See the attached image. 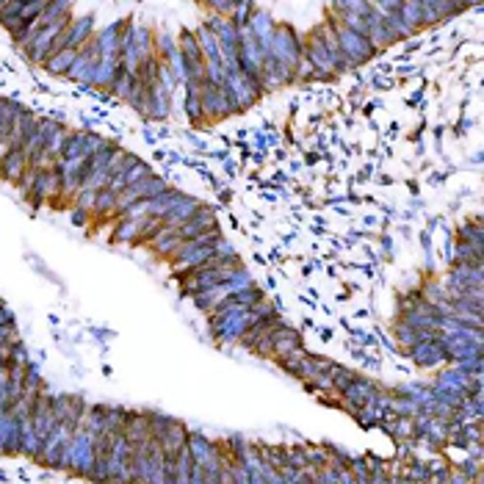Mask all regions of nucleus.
<instances>
[{
    "label": "nucleus",
    "instance_id": "f257e3e1",
    "mask_svg": "<svg viewBox=\"0 0 484 484\" xmlns=\"http://www.w3.org/2000/svg\"><path fill=\"white\" fill-rule=\"evenodd\" d=\"M266 56H271L277 64L285 66L296 75V66L302 64V59H305V33H299L288 23H277Z\"/></svg>",
    "mask_w": 484,
    "mask_h": 484
},
{
    "label": "nucleus",
    "instance_id": "f03ea898",
    "mask_svg": "<svg viewBox=\"0 0 484 484\" xmlns=\"http://www.w3.org/2000/svg\"><path fill=\"white\" fill-rule=\"evenodd\" d=\"M335 36H338L341 56L349 61L352 69L368 64V61H374V59H379V56H382V53H379V50H377L365 36H360V33H355V31H346V28H341L338 23H335Z\"/></svg>",
    "mask_w": 484,
    "mask_h": 484
},
{
    "label": "nucleus",
    "instance_id": "7ed1b4c3",
    "mask_svg": "<svg viewBox=\"0 0 484 484\" xmlns=\"http://www.w3.org/2000/svg\"><path fill=\"white\" fill-rule=\"evenodd\" d=\"M199 100H202V114H205V122H208V125H216V122H222V119H227V117H232L225 86L202 83Z\"/></svg>",
    "mask_w": 484,
    "mask_h": 484
},
{
    "label": "nucleus",
    "instance_id": "20e7f679",
    "mask_svg": "<svg viewBox=\"0 0 484 484\" xmlns=\"http://www.w3.org/2000/svg\"><path fill=\"white\" fill-rule=\"evenodd\" d=\"M465 3H451V0H420V20L423 28H435L440 23H451L459 14H465Z\"/></svg>",
    "mask_w": 484,
    "mask_h": 484
},
{
    "label": "nucleus",
    "instance_id": "39448f33",
    "mask_svg": "<svg viewBox=\"0 0 484 484\" xmlns=\"http://www.w3.org/2000/svg\"><path fill=\"white\" fill-rule=\"evenodd\" d=\"M407 355L413 357L415 365H420V368H435V365H440V362H449V352H446V346H443V335L435 338V341L415 343Z\"/></svg>",
    "mask_w": 484,
    "mask_h": 484
},
{
    "label": "nucleus",
    "instance_id": "423d86ee",
    "mask_svg": "<svg viewBox=\"0 0 484 484\" xmlns=\"http://www.w3.org/2000/svg\"><path fill=\"white\" fill-rule=\"evenodd\" d=\"M95 25H97L95 14L72 17L69 25H66V45H69L72 50H83V47L95 39Z\"/></svg>",
    "mask_w": 484,
    "mask_h": 484
},
{
    "label": "nucleus",
    "instance_id": "0eeeda50",
    "mask_svg": "<svg viewBox=\"0 0 484 484\" xmlns=\"http://www.w3.org/2000/svg\"><path fill=\"white\" fill-rule=\"evenodd\" d=\"M216 227H219V222H216V211H213L211 205H205V202H202V205L194 211L191 219L180 227L177 232L183 235V241H191V238L202 235V232H208V230H216Z\"/></svg>",
    "mask_w": 484,
    "mask_h": 484
},
{
    "label": "nucleus",
    "instance_id": "6e6552de",
    "mask_svg": "<svg viewBox=\"0 0 484 484\" xmlns=\"http://www.w3.org/2000/svg\"><path fill=\"white\" fill-rule=\"evenodd\" d=\"M183 92H186V97H183V114H186L189 125H194V128H208L205 114H202V100H199L202 83L186 81V83H183Z\"/></svg>",
    "mask_w": 484,
    "mask_h": 484
},
{
    "label": "nucleus",
    "instance_id": "1a4fd4ad",
    "mask_svg": "<svg viewBox=\"0 0 484 484\" xmlns=\"http://www.w3.org/2000/svg\"><path fill=\"white\" fill-rule=\"evenodd\" d=\"M150 247V252L155 255V258L161 260H172L175 255H177V249L183 247V235L177 232V230H169V227H163L161 232L147 244Z\"/></svg>",
    "mask_w": 484,
    "mask_h": 484
},
{
    "label": "nucleus",
    "instance_id": "9d476101",
    "mask_svg": "<svg viewBox=\"0 0 484 484\" xmlns=\"http://www.w3.org/2000/svg\"><path fill=\"white\" fill-rule=\"evenodd\" d=\"M186 443H189V432H186V426H183V423H177V420H172V423H169V429L158 437V446H161L163 456H169V459H175L177 454L183 451V449H186Z\"/></svg>",
    "mask_w": 484,
    "mask_h": 484
},
{
    "label": "nucleus",
    "instance_id": "9b49d317",
    "mask_svg": "<svg viewBox=\"0 0 484 484\" xmlns=\"http://www.w3.org/2000/svg\"><path fill=\"white\" fill-rule=\"evenodd\" d=\"M172 86H163V83H153L150 86V117L147 119H155V122H163L169 114H172Z\"/></svg>",
    "mask_w": 484,
    "mask_h": 484
},
{
    "label": "nucleus",
    "instance_id": "f8f14e48",
    "mask_svg": "<svg viewBox=\"0 0 484 484\" xmlns=\"http://www.w3.org/2000/svg\"><path fill=\"white\" fill-rule=\"evenodd\" d=\"M125 23H128V17H122V20L111 23V25H105L100 33H95V42L97 47H100V59L102 56H119V36H122Z\"/></svg>",
    "mask_w": 484,
    "mask_h": 484
},
{
    "label": "nucleus",
    "instance_id": "ddd939ff",
    "mask_svg": "<svg viewBox=\"0 0 484 484\" xmlns=\"http://www.w3.org/2000/svg\"><path fill=\"white\" fill-rule=\"evenodd\" d=\"M28 155L23 153V150H8L6 155H3V169H0V177L6 180V183H20L23 180V175L28 172Z\"/></svg>",
    "mask_w": 484,
    "mask_h": 484
},
{
    "label": "nucleus",
    "instance_id": "4468645a",
    "mask_svg": "<svg viewBox=\"0 0 484 484\" xmlns=\"http://www.w3.org/2000/svg\"><path fill=\"white\" fill-rule=\"evenodd\" d=\"M202 202H199V196H189V194H183V199L163 216V227H169V230H180V227L186 225L189 219L194 216V211L199 208Z\"/></svg>",
    "mask_w": 484,
    "mask_h": 484
},
{
    "label": "nucleus",
    "instance_id": "2eb2a0df",
    "mask_svg": "<svg viewBox=\"0 0 484 484\" xmlns=\"http://www.w3.org/2000/svg\"><path fill=\"white\" fill-rule=\"evenodd\" d=\"M23 105L14 97H0V150H8V136H11V125L20 117Z\"/></svg>",
    "mask_w": 484,
    "mask_h": 484
},
{
    "label": "nucleus",
    "instance_id": "dca6fc26",
    "mask_svg": "<svg viewBox=\"0 0 484 484\" xmlns=\"http://www.w3.org/2000/svg\"><path fill=\"white\" fill-rule=\"evenodd\" d=\"M144 219H117L114 227H111V241L114 244H133V247H138V232H141Z\"/></svg>",
    "mask_w": 484,
    "mask_h": 484
},
{
    "label": "nucleus",
    "instance_id": "f3484780",
    "mask_svg": "<svg viewBox=\"0 0 484 484\" xmlns=\"http://www.w3.org/2000/svg\"><path fill=\"white\" fill-rule=\"evenodd\" d=\"M69 20H72V3L50 0L39 17V25H69Z\"/></svg>",
    "mask_w": 484,
    "mask_h": 484
},
{
    "label": "nucleus",
    "instance_id": "a211bd4d",
    "mask_svg": "<svg viewBox=\"0 0 484 484\" xmlns=\"http://www.w3.org/2000/svg\"><path fill=\"white\" fill-rule=\"evenodd\" d=\"M329 365H332V360H329V357L310 355V352H307V357L299 362V368H296V374H293V377H296V379H302V382H313V379H316L321 371H326Z\"/></svg>",
    "mask_w": 484,
    "mask_h": 484
},
{
    "label": "nucleus",
    "instance_id": "6ab92c4d",
    "mask_svg": "<svg viewBox=\"0 0 484 484\" xmlns=\"http://www.w3.org/2000/svg\"><path fill=\"white\" fill-rule=\"evenodd\" d=\"M194 33H196V42H199L202 59H205L208 64H211V61H222V45H219V39L208 31L205 25H196Z\"/></svg>",
    "mask_w": 484,
    "mask_h": 484
},
{
    "label": "nucleus",
    "instance_id": "aec40b11",
    "mask_svg": "<svg viewBox=\"0 0 484 484\" xmlns=\"http://www.w3.org/2000/svg\"><path fill=\"white\" fill-rule=\"evenodd\" d=\"M456 241H465L471 244L473 249H484V232H482V219L473 216V219H465L462 225L456 227Z\"/></svg>",
    "mask_w": 484,
    "mask_h": 484
},
{
    "label": "nucleus",
    "instance_id": "412c9836",
    "mask_svg": "<svg viewBox=\"0 0 484 484\" xmlns=\"http://www.w3.org/2000/svg\"><path fill=\"white\" fill-rule=\"evenodd\" d=\"M180 199H183V191H177V189H172V186H169V189H166L163 194H158L155 199H150V216H161L163 219V216H166V213H169Z\"/></svg>",
    "mask_w": 484,
    "mask_h": 484
},
{
    "label": "nucleus",
    "instance_id": "4be33fe9",
    "mask_svg": "<svg viewBox=\"0 0 484 484\" xmlns=\"http://www.w3.org/2000/svg\"><path fill=\"white\" fill-rule=\"evenodd\" d=\"M75 59H78V50L66 47V50H61V53L50 56V59H47V64H45V69H47L50 75H59V78H66V72L72 69V64H75Z\"/></svg>",
    "mask_w": 484,
    "mask_h": 484
},
{
    "label": "nucleus",
    "instance_id": "5701e85b",
    "mask_svg": "<svg viewBox=\"0 0 484 484\" xmlns=\"http://www.w3.org/2000/svg\"><path fill=\"white\" fill-rule=\"evenodd\" d=\"M399 17L404 20V25H407L413 33L423 31V20H420V0H401Z\"/></svg>",
    "mask_w": 484,
    "mask_h": 484
},
{
    "label": "nucleus",
    "instance_id": "b1692460",
    "mask_svg": "<svg viewBox=\"0 0 484 484\" xmlns=\"http://www.w3.org/2000/svg\"><path fill=\"white\" fill-rule=\"evenodd\" d=\"M23 3H3L0 6V25L8 33H17L25 23H23V14H20Z\"/></svg>",
    "mask_w": 484,
    "mask_h": 484
},
{
    "label": "nucleus",
    "instance_id": "393cba45",
    "mask_svg": "<svg viewBox=\"0 0 484 484\" xmlns=\"http://www.w3.org/2000/svg\"><path fill=\"white\" fill-rule=\"evenodd\" d=\"M83 144H86V130H69V133H66L61 158H64V161H75V158L83 161Z\"/></svg>",
    "mask_w": 484,
    "mask_h": 484
},
{
    "label": "nucleus",
    "instance_id": "a878e982",
    "mask_svg": "<svg viewBox=\"0 0 484 484\" xmlns=\"http://www.w3.org/2000/svg\"><path fill=\"white\" fill-rule=\"evenodd\" d=\"M136 81H138L136 75H130V72H125V69H122V72L117 75L114 86L108 89V95L114 97V100H122V102H125V100L130 97V92H133V86H136Z\"/></svg>",
    "mask_w": 484,
    "mask_h": 484
},
{
    "label": "nucleus",
    "instance_id": "bb28decb",
    "mask_svg": "<svg viewBox=\"0 0 484 484\" xmlns=\"http://www.w3.org/2000/svg\"><path fill=\"white\" fill-rule=\"evenodd\" d=\"M175 53H177V36H172V33H155V56L161 61H166Z\"/></svg>",
    "mask_w": 484,
    "mask_h": 484
},
{
    "label": "nucleus",
    "instance_id": "cd10ccee",
    "mask_svg": "<svg viewBox=\"0 0 484 484\" xmlns=\"http://www.w3.org/2000/svg\"><path fill=\"white\" fill-rule=\"evenodd\" d=\"M255 3H235V11H232V17H230V23L241 31V28H247L249 25V20H252V14H255Z\"/></svg>",
    "mask_w": 484,
    "mask_h": 484
},
{
    "label": "nucleus",
    "instance_id": "c85d7f7f",
    "mask_svg": "<svg viewBox=\"0 0 484 484\" xmlns=\"http://www.w3.org/2000/svg\"><path fill=\"white\" fill-rule=\"evenodd\" d=\"M161 230H163L161 216H147V219H144V225H141V232H138V244H150Z\"/></svg>",
    "mask_w": 484,
    "mask_h": 484
},
{
    "label": "nucleus",
    "instance_id": "c756f323",
    "mask_svg": "<svg viewBox=\"0 0 484 484\" xmlns=\"http://www.w3.org/2000/svg\"><path fill=\"white\" fill-rule=\"evenodd\" d=\"M45 6H47V0H33V3H23V8H20V14H23V23H25V25L36 23V20L42 17Z\"/></svg>",
    "mask_w": 484,
    "mask_h": 484
},
{
    "label": "nucleus",
    "instance_id": "7c9ffc66",
    "mask_svg": "<svg viewBox=\"0 0 484 484\" xmlns=\"http://www.w3.org/2000/svg\"><path fill=\"white\" fill-rule=\"evenodd\" d=\"M95 199H97V191L92 189H81V191L72 196V205L69 208H81V211H95Z\"/></svg>",
    "mask_w": 484,
    "mask_h": 484
},
{
    "label": "nucleus",
    "instance_id": "2f4dec72",
    "mask_svg": "<svg viewBox=\"0 0 484 484\" xmlns=\"http://www.w3.org/2000/svg\"><path fill=\"white\" fill-rule=\"evenodd\" d=\"M307 357V349L302 346V349H296V352H290L288 357H280L277 360V365L283 368V371H288V374H296V368H299V362Z\"/></svg>",
    "mask_w": 484,
    "mask_h": 484
},
{
    "label": "nucleus",
    "instance_id": "473e14b6",
    "mask_svg": "<svg viewBox=\"0 0 484 484\" xmlns=\"http://www.w3.org/2000/svg\"><path fill=\"white\" fill-rule=\"evenodd\" d=\"M36 177H39V169H33V166H28V172L23 175V180L17 183V189H20V196L23 199H28L33 191V183H36Z\"/></svg>",
    "mask_w": 484,
    "mask_h": 484
},
{
    "label": "nucleus",
    "instance_id": "72a5a7b5",
    "mask_svg": "<svg viewBox=\"0 0 484 484\" xmlns=\"http://www.w3.org/2000/svg\"><path fill=\"white\" fill-rule=\"evenodd\" d=\"M144 216H150V199H141V202H136L133 208H128L119 219H144Z\"/></svg>",
    "mask_w": 484,
    "mask_h": 484
},
{
    "label": "nucleus",
    "instance_id": "f704fd0d",
    "mask_svg": "<svg viewBox=\"0 0 484 484\" xmlns=\"http://www.w3.org/2000/svg\"><path fill=\"white\" fill-rule=\"evenodd\" d=\"M69 219L75 227H89L92 225V213L89 211H81V208H69Z\"/></svg>",
    "mask_w": 484,
    "mask_h": 484
},
{
    "label": "nucleus",
    "instance_id": "c9c22d12",
    "mask_svg": "<svg viewBox=\"0 0 484 484\" xmlns=\"http://www.w3.org/2000/svg\"><path fill=\"white\" fill-rule=\"evenodd\" d=\"M216 258H222V260L238 258V252H235V247L225 238V241H219V244H216Z\"/></svg>",
    "mask_w": 484,
    "mask_h": 484
},
{
    "label": "nucleus",
    "instance_id": "e433bc0d",
    "mask_svg": "<svg viewBox=\"0 0 484 484\" xmlns=\"http://www.w3.org/2000/svg\"><path fill=\"white\" fill-rule=\"evenodd\" d=\"M189 484H205V468H202V465H196V462H194L191 479H189Z\"/></svg>",
    "mask_w": 484,
    "mask_h": 484
},
{
    "label": "nucleus",
    "instance_id": "4c0bfd02",
    "mask_svg": "<svg viewBox=\"0 0 484 484\" xmlns=\"http://www.w3.org/2000/svg\"><path fill=\"white\" fill-rule=\"evenodd\" d=\"M371 83H374L377 89H390V81H385L382 75H374V78H371Z\"/></svg>",
    "mask_w": 484,
    "mask_h": 484
},
{
    "label": "nucleus",
    "instance_id": "58836bf2",
    "mask_svg": "<svg viewBox=\"0 0 484 484\" xmlns=\"http://www.w3.org/2000/svg\"><path fill=\"white\" fill-rule=\"evenodd\" d=\"M418 45H420V42H418V39H415V36H413V39H407V50H415Z\"/></svg>",
    "mask_w": 484,
    "mask_h": 484
}]
</instances>
